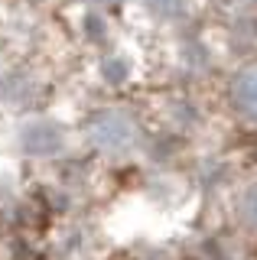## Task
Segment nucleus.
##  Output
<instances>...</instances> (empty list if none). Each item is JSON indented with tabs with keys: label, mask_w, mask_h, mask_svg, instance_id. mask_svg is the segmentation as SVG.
I'll list each match as a JSON object with an SVG mask.
<instances>
[{
	"label": "nucleus",
	"mask_w": 257,
	"mask_h": 260,
	"mask_svg": "<svg viewBox=\"0 0 257 260\" xmlns=\"http://www.w3.org/2000/svg\"><path fill=\"white\" fill-rule=\"evenodd\" d=\"M231 101L244 117L257 120V65L238 72V78L231 81Z\"/></svg>",
	"instance_id": "1"
},
{
	"label": "nucleus",
	"mask_w": 257,
	"mask_h": 260,
	"mask_svg": "<svg viewBox=\"0 0 257 260\" xmlns=\"http://www.w3.org/2000/svg\"><path fill=\"white\" fill-rule=\"evenodd\" d=\"M91 137L101 146H108V150H117V146L131 143V124L124 117H117V114H104V117H98V124L91 127Z\"/></svg>",
	"instance_id": "2"
},
{
	"label": "nucleus",
	"mask_w": 257,
	"mask_h": 260,
	"mask_svg": "<svg viewBox=\"0 0 257 260\" xmlns=\"http://www.w3.org/2000/svg\"><path fill=\"white\" fill-rule=\"evenodd\" d=\"M238 208H241V218H244V221H251V224L257 228V182L247 185V189L241 192Z\"/></svg>",
	"instance_id": "3"
}]
</instances>
